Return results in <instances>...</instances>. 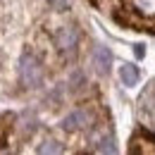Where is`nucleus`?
Returning a JSON list of instances; mask_svg holds the SVG:
<instances>
[{
	"label": "nucleus",
	"instance_id": "7",
	"mask_svg": "<svg viewBox=\"0 0 155 155\" xmlns=\"http://www.w3.org/2000/svg\"><path fill=\"white\" fill-rule=\"evenodd\" d=\"M38 153H62V148H60L55 141H45V143L38 148Z\"/></svg>",
	"mask_w": 155,
	"mask_h": 155
},
{
	"label": "nucleus",
	"instance_id": "8",
	"mask_svg": "<svg viewBox=\"0 0 155 155\" xmlns=\"http://www.w3.org/2000/svg\"><path fill=\"white\" fill-rule=\"evenodd\" d=\"M48 2H50L55 10H60V12H62V10H67V5H69V0H48Z\"/></svg>",
	"mask_w": 155,
	"mask_h": 155
},
{
	"label": "nucleus",
	"instance_id": "5",
	"mask_svg": "<svg viewBox=\"0 0 155 155\" xmlns=\"http://www.w3.org/2000/svg\"><path fill=\"white\" fill-rule=\"evenodd\" d=\"M131 5H134V10L138 15H143V17H155V0H131Z\"/></svg>",
	"mask_w": 155,
	"mask_h": 155
},
{
	"label": "nucleus",
	"instance_id": "6",
	"mask_svg": "<svg viewBox=\"0 0 155 155\" xmlns=\"http://www.w3.org/2000/svg\"><path fill=\"white\" fill-rule=\"evenodd\" d=\"M119 79L124 81V86H134L136 81H138V69H136L134 64H124L119 69Z\"/></svg>",
	"mask_w": 155,
	"mask_h": 155
},
{
	"label": "nucleus",
	"instance_id": "2",
	"mask_svg": "<svg viewBox=\"0 0 155 155\" xmlns=\"http://www.w3.org/2000/svg\"><path fill=\"white\" fill-rule=\"evenodd\" d=\"M55 43H58V48L62 53H67V55H72L74 50H77V43H79V36L74 29H69V26H64V29H60L58 36H55Z\"/></svg>",
	"mask_w": 155,
	"mask_h": 155
},
{
	"label": "nucleus",
	"instance_id": "3",
	"mask_svg": "<svg viewBox=\"0 0 155 155\" xmlns=\"http://www.w3.org/2000/svg\"><path fill=\"white\" fill-rule=\"evenodd\" d=\"M88 122H91V115H88L86 110H74V112H69V115L64 117L62 127L69 129V131H74V129H84Z\"/></svg>",
	"mask_w": 155,
	"mask_h": 155
},
{
	"label": "nucleus",
	"instance_id": "1",
	"mask_svg": "<svg viewBox=\"0 0 155 155\" xmlns=\"http://www.w3.org/2000/svg\"><path fill=\"white\" fill-rule=\"evenodd\" d=\"M19 79L24 86H29V88H36L41 81H43V69H41V64L36 60L31 58V55H24L19 62Z\"/></svg>",
	"mask_w": 155,
	"mask_h": 155
},
{
	"label": "nucleus",
	"instance_id": "4",
	"mask_svg": "<svg viewBox=\"0 0 155 155\" xmlns=\"http://www.w3.org/2000/svg\"><path fill=\"white\" fill-rule=\"evenodd\" d=\"M110 50L105 48V45H96V53H93V62H96V69L98 72H107V67H110Z\"/></svg>",
	"mask_w": 155,
	"mask_h": 155
}]
</instances>
